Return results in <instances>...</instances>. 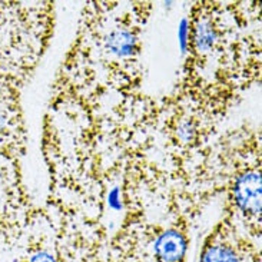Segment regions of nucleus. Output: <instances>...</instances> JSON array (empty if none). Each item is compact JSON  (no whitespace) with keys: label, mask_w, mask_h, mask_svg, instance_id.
<instances>
[{"label":"nucleus","mask_w":262,"mask_h":262,"mask_svg":"<svg viewBox=\"0 0 262 262\" xmlns=\"http://www.w3.org/2000/svg\"><path fill=\"white\" fill-rule=\"evenodd\" d=\"M232 199L239 212L258 224L261 221V170L259 163L236 173L232 185Z\"/></svg>","instance_id":"1"},{"label":"nucleus","mask_w":262,"mask_h":262,"mask_svg":"<svg viewBox=\"0 0 262 262\" xmlns=\"http://www.w3.org/2000/svg\"><path fill=\"white\" fill-rule=\"evenodd\" d=\"M186 252V238L178 229H168L156 238V262H181Z\"/></svg>","instance_id":"2"},{"label":"nucleus","mask_w":262,"mask_h":262,"mask_svg":"<svg viewBox=\"0 0 262 262\" xmlns=\"http://www.w3.org/2000/svg\"><path fill=\"white\" fill-rule=\"evenodd\" d=\"M106 49L118 57L132 56L138 49V36L128 28H115L106 37Z\"/></svg>","instance_id":"3"},{"label":"nucleus","mask_w":262,"mask_h":262,"mask_svg":"<svg viewBox=\"0 0 262 262\" xmlns=\"http://www.w3.org/2000/svg\"><path fill=\"white\" fill-rule=\"evenodd\" d=\"M218 40V30L215 23L208 17L196 19L192 29V45L193 49L201 53H206L212 49Z\"/></svg>","instance_id":"4"},{"label":"nucleus","mask_w":262,"mask_h":262,"mask_svg":"<svg viewBox=\"0 0 262 262\" xmlns=\"http://www.w3.org/2000/svg\"><path fill=\"white\" fill-rule=\"evenodd\" d=\"M199 262H241V256L236 254L232 245L213 242L206 245Z\"/></svg>","instance_id":"5"},{"label":"nucleus","mask_w":262,"mask_h":262,"mask_svg":"<svg viewBox=\"0 0 262 262\" xmlns=\"http://www.w3.org/2000/svg\"><path fill=\"white\" fill-rule=\"evenodd\" d=\"M29 262H57L56 258L52 255L48 251H39L30 256Z\"/></svg>","instance_id":"6"}]
</instances>
